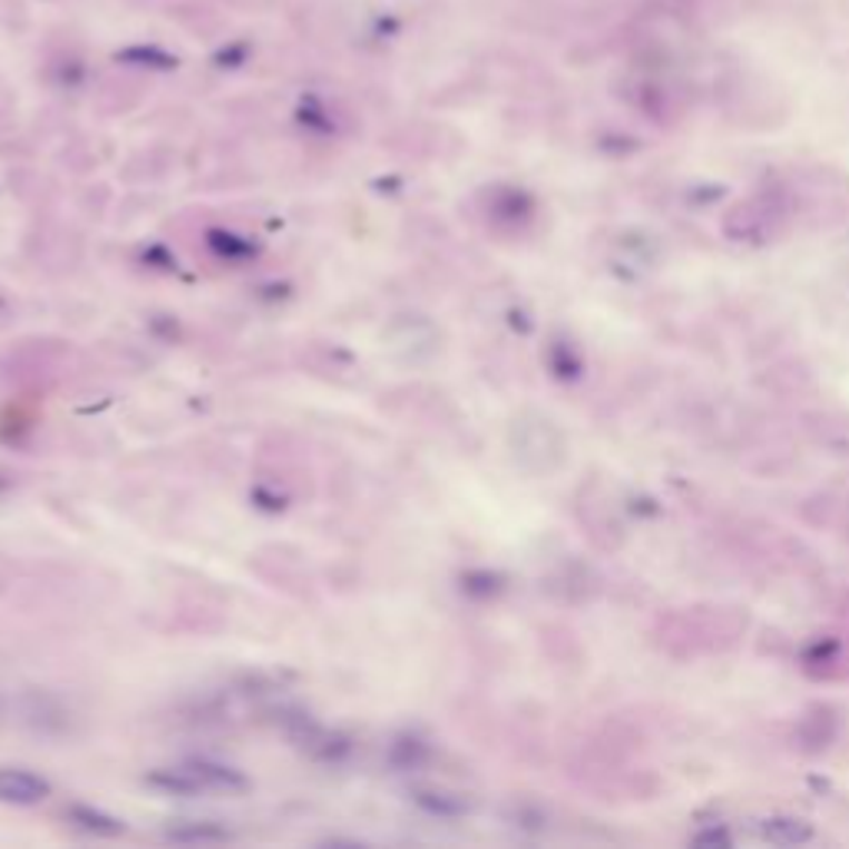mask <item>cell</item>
I'll use <instances>...</instances> for the list:
<instances>
[{
	"label": "cell",
	"mask_w": 849,
	"mask_h": 849,
	"mask_svg": "<svg viewBox=\"0 0 849 849\" xmlns=\"http://www.w3.org/2000/svg\"><path fill=\"white\" fill-rule=\"evenodd\" d=\"M47 797V783L27 770H0V800L10 803H37Z\"/></svg>",
	"instance_id": "6da1fadb"
}]
</instances>
